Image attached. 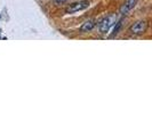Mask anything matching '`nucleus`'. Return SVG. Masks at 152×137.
<instances>
[{"instance_id": "7ed1b4c3", "label": "nucleus", "mask_w": 152, "mask_h": 137, "mask_svg": "<svg viewBox=\"0 0 152 137\" xmlns=\"http://www.w3.org/2000/svg\"><path fill=\"white\" fill-rule=\"evenodd\" d=\"M89 6V2L88 1H79V2H75L72 5H70L66 8V13L68 14H75L77 12H80V10H84L86 8Z\"/></svg>"}, {"instance_id": "423d86ee", "label": "nucleus", "mask_w": 152, "mask_h": 137, "mask_svg": "<svg viewBox=\"0 0 152 137\" xmlns=\"http://www.w3.org/2000/svg\"><path fill=\"white\" fill-rule=\"evenodd\" d=\"M121 26H122V20H120V21L118 22V24L115 25L113 32H112V37H114V36H117V34H118V32L120 31V28H121Z\"/></svg>"}, {"instance_id": "20e7f679", "label": "nucleus", "mask_w": 152, "mask_h": 137, "mask_svg": "<svg viewBox=\"0 0 152 137\" xmlns=\"http://www.w3.org/2000/svg\"><path fill=\"white\" fill-rule=\"evenodd\" d=\"M137 1H138V0H125V2L122 4L121 7H120L119 13H120L121 15H127L130 10L136 6Z\"/></svg>"}, {"instance_id": "0eeeda50", "label": "nucleus", "mask_w": 152, "mask_h": 137, "mask_svg": "<svg viewBox=\"0 0 152 137\" xmlns=\"http://www.w3.org/2000/svg\"><path fill=\"white\" fill-rule=\"evenodd\" d=\"M68 0H55V2L56 4H58V5H62V4H64V2H66Z\"/></svg>"}, {"instance_id": "f03ea898", "label": "nucleus", "mask_w": 152, "mask_h": 137, "mask_svg": "<svg viewBox=\"0 0 152 137\" xmlns=\"http://www.w3.org/2000/svg\"><path fill=\"white\" fill-rule=\"evenodd\" d=\"M148 29V22L146 21H137L133 23V25L129 28V31L134 36H141Z\"/></svg>"}, {"instance_id": "f257e3e1", "label": "nucleus", "mask_w": 152, "mask_h": 137, "mask_svg": "<svg viewBox=\"0 0 152 137\" xmlns=\"http://www.w3.org/2000/svg\"><path fill=\"white\" fill-rule=\"evenodd\" d=\"M115 23H117V14H110V15L105 16L99 23V31L102 34H107Z\"/></svg>"}, {"instance_id": "39448f33", "label": "nucleus", "mask_w": 152, "mask_h": 137, "mask_svg": "<svg viewBox=\"0 0 152 137\" xmlns=\"http://www.w3.org/2000/svg\"><path fill=\"white\" fill-rule=\"evenodd\" d=\"M94 26H95V21L94 20H88V21H86V22L80 26V32L81 33H87V32H89L94 29Z\"/></svg>"}]
</instances>
